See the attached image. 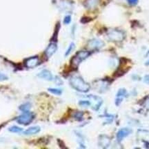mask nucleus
Returning a JSON list of instances; mask_svg holds the SVG:
<instances>
[{
    "label": "nucleus",
    "instance_id": "f257e3e1",
    "mask_svg": "<svg viewBox=\"0 0 149 149\" xmlns=\"http://www.w3.org/2000/svg\"><path fill=\"white\" fill-rule=\"evenodd\" d=\"M70 85L74 89L81 93L89 92L91 86L79 76H73L69 80Z\"/></svg>",
    "mask_w": 149,
    "mask_h": 149
},
{
    "label": "nucleus",
    "instance_id": "f03ea898",
    "mask_svg": "<svg viewBox=\"0 0 149 149\" xmlns=\"http://www.w3.org/2000/svg\"><path fill=\"white\" fill-rule=\"evenodd\" d=\"M90 55H91V52L89 51L82 50L78 52L77 54L72 57L71 61H70L72 66L74 68H77L82 61L86 59Z\"/></svg>",
    "mask_w": 149,
    "mask_h": 149
},
{
    "label": "nucleus",
    "instance_id": "7ed1b4c3",
    "mask_svg": "<svg viewBox=\"0 0 149 149\" xmlns=\"http://www.w3.org/2000/svg\"><path fill=\"white\" fill-rule=\"evenodd\" d=\"M34 118H35V115L32 113L26 111L23 113L22 115L17 118V122L20 125L27 126L33 121Z\"/></svg>",
    "mask_w": 149,
    "mask_h": 149
},
{
    "label": "nucleus",
    "instance_id": "20e7f679",
    "mask_svg": "<svg viewBox=\"0 0 149 149\" xmlns=\"http://www.w3.org/2000/svg\"><path fill=\"white\" fill-rule=\"evenodd\" d=\"M108 37L112 41L120 42L124 39L125 34L121 30H112L108 33Z\"/></svg>",
    "mask_w": 149,
    "mask_h": 149
},
{
    "label": "nucleus",
    "instance_id": "39448f33",
    "mask_svg": "<svg viewBox=\"0 0 149 149\" xmlns=\"http://www.w3.org/2000/svg\"><path fill=\"white\" fill-rule=\"evenodd\" d=\"M104 46V41L102 40L97 39H93L91 40L88 43V47L91 49H99L102 48Z\"/></svg>",
    "mask_w": 149,
    "mask_h": 149
},
{
    "label": "nucleus",
    "instance_id": "423d86ee",
    "mask_svg": "<svg viewBox=\"0 0 149 149\" xmlns=\"http://www.w3.org/2000/svg\"><path fill=\"white\" fill-rule=\"evenodd\" d=\"M25 66L28 69H32L35 68L39 64V58L38 56L30 57L25 61Z\"/></svg>",
    "mask_w": 149,
    "mask_h": 149
},
{
    "label": "nucleus",
    "instance_id": "0eeeda50",
    "mask_svg": "<svg viewBox=\"0 0 149 149\" xmlns=\"http://www.w3.org/2000/svg\"><path fill=\"white\" fill-rule=\"evenodd\" d=\"M131 133V129H128V128H123V129H120L117 133L116 137H117V139L119 142H121V141L123 140L124 138H126V137L129 136Z\"/></svg>",
    "mask_w": 149,
    "mask_h": 149
},
{
    "label": "nucleus",
    "instance_id": "6e6552de",
    "mask_svg": "<svg viewBox=\"0 0 149 149\" xmlns=\"http://www.w3.org/2000/svg\"><path fill=\"white\" fill-rule=\"evenodd\" d=\"M98 144L99 145V146L102 147V148H108V147L110 146V137L107 136L106 135H101L99 137Z\"/></svg>",
    "mask_w": 149,
    "mask_h": 149
},
{
    "label": "nucleus",
    "instance_id": "1a4fd4ad",
    "mask_svg": "<svg viewBox=\"0 0 149 149\" xmlns=\"http://www.w3.org/2000/svg\"><path fill=\"white\" fill-rule=\"evenodd\" d=\"M37 76L41 79L45 80V81H51L53 80V76L52 73L48 70H43L39 74H37Z\"/></svg>",
    "mask_w": 149,
    "mask_h": 149
},
{
    "label": "nucleus",
    "instance_id": "9d476101",
    "mask_svg": "<svg viewBox=\"0 0 149 149\" xmlns=\"http://www.w3.org/2000/svg\"><path fill=\"white\" fill-rule=\"evenodd\" d=\"M57 49V45L55 43H51L45 50V55L47 58H50L56 52Z\"/></svg>",
    "mask_w": 149,
    "mask_h": 149
},
{
    "label": "nucleus",
    "instance_id": "9b49d317",
    "mask_svg": "<svg viewBox=\"0 0 149 149\" xmlns=\"http://www.w3.org/2000/svg\"><path fill=\"white\" fill-rule=\"evenodd\" d=\"M126 94H127V90H126L125 89L122 88L119 89V91H118L117 93V95H116L117 99H116L115 100V104L117 105V106H119V105L121 104L122 100H123V98L125 96Z\"/></svg>",
    "mask_w": 149,
    "mask_h": 149
},
{
    "label": "nucleus",
    "instance_id": "f8f14e48",
    "mask_svg": "<svg viewBox=\"0 0 149 149\" xmlns=\"http://www.w3.org/2000/svg\"><path fill=\"white\" fill-rule=\"evenodd\" d=\"M41 131V128L39 126H34V127L28 128L26 131H24V134L26 135H35L37 133H39Z\"/></svg>",
    "mask_w": 149,
    "mask_h": 149
},
{
    "label": "nucleus",
    "instance_id": "ddd939ff",
    "mask_svg": "<svg viewBox=\"0 0 149 149\" xmlns=\"http://www.w3.org/2000/svg\"><path fill=\"white\" fill-rule=\"evenodd\" d=\"M99 0H86L84 3L85 7L88 9H93L97 7Z\"/></svg>",
    "mask_w": 149,
    "mask_h": 149
},
{
    "label": "nucleus",
    "instance_id": "4468645a",
    "mask_svg": "<svg viewBox=\"0 0 149 149\" xmlns=\"http://www.w3.org/2000/svg\"><path fill=\"white\" fill-rule=\"evenodd\" d=\"M31 108V104L30 102H26L22 104V105H20V110L22 111V112H26V111H29V110Z\"/></svg>",
    "mask_w": 149,
    "mask_h": 149
},
{
    "label": "nucleus",
    "instance_id": "2eb2a0df",
    "mask_svg": "<svg viewBox=\"0 0 149 149\" xmlns=\"http://www.w3.org/2000/svg\"><path fill=\"white\" fill-rule=\"evenodd\" d=\"M8 131L11 133H17L22 132V131H23V129L18 127V126H12V127H11L10 128H9Z\"/></svg>",
    "mask_w": 149,
    "mask_h": 149
},
{
    "label": "nucleus",
    "instance_id": "dca6fc26",
    "mask_svg": "<svg viewBox=\"0 0 149 149\" xmlns=\"http://www.w3.org/2000/svg\"><path fill=\"white\" fill-rule=\"evenodd\" d=\"M48 91L49 92L52 93L53 94L57 95H60L62 93V89H57V88H48Z\"/></svg>",
    "mask_w": 149,
    "mask_h": 149
},
{
    "label": "nucleus",
    "instance_id": "f3484780",
    "mask_svg": "<svg viewBox=\"0 0 149 149\" xmlns=\"http://www.w3.org/2000/svg\"><path fill=\"white\" fill-rule=\"evenodd\" d=\"M83 116H84L83 112L77 111V112L74 113V115H73V118L76 120H78V121H82V120H83Z\"/></svg>",
    "mask_w": 149,
    "mask_h": 149
},
{
    "label": "nucleus",
    "instance_id": "a211bd4d",
    "mask_svg": "<svg viewBox=\"0 0 149 149\" xmlns=\"http://www.w3.org/2000/svg\"><path fill=\"white\" fill-rule=\"evenodd\" d=\"M74 48V43H71L70 44L69 46H68L67 50H66V53H65V56H68V55H69L70 53L72 52V51L73 50Z\"/></svg>",
    "mask_w": 149,
    "mask_h": 149
},
{
    "label": "nucleus",
    "instance_id": "6ab92c4d",
    "mask_svg": "<svg viewBox=\"0 0 149 149\" xmlns=\"http://www.w3.org/2000/svg\"><path fill=\"white\" fill-rule=\"evenodd\" d=\"M70 22H71V17H70V15H66V16L64 17V24H69Z\"/></svg>",
    "mask_w": 149,
    "mask_h": 149
},
{
    "label": "nucleus",
    "instance_id": "aec40b11",
    "mask_svg": "<svg viewBox=\"0 0 149 149\" xmlns=\"http://www.w3.org/2000/svg\"><path fill=\"white\" fill-rule=\"evenodd\" d=\"M79 104L81 105V106L87 107L91 105V102H90V101H88V100H82V101H79Z\"/></svg>",
    "mask_w": 149,
    "mask_h": 149
},
{
    "label": "nucleus",
    "instance_id": "412c9836",
    "mask_svg": "<svg viewBox=\"0 0 149 149\" xmlns=\"http://www.w3.org/2000/svg\"><path fill=\"white\" fill-rule=\"evenodd\" d=\"M8 79V77L5 74L1 73V72H0V81H6Z\"/></svg>",
    "mask_w": 149,
    "mask_h": 149
},
{
    "label": "nucleus",
    "instance_id": "4be33fe9",
    "mask_svg": "<svg viewBox=\"0 0 149 149\" xmlns=\"http://www.w3.org/2000/svg\"><path fill=\"white\" fill-rule=\"evenodd\" d=\"M127 1L131 6H135L138 3V0H127Z\"/></svg>",
    "mask_w": 149,
    "mask_h": 149
},
{
    "label": "nucleus",
    "instance_id": "5701e85b",
    "mask_svg": "<svg viewBox=\"0 0 149 149\" xmlns=\"http://www.w3.org/2000/svg\"><path fill=\"white\" fill-rule=\"evenodd\" d=\"M144 83H146V85H149V74L146 75L144 77Z\"/></svg>",
    "mask_w": 149,
    "mask_h": 149
},
{
    "label": "nucleus",
    "instance_id": "b1692460",
    "mask_svg": "<svg viewBox=\"0 0 149 149\" xmlns=\"http://www.w3.org/2000/svg\"><path fill=\"white\" fill-rule=\"evenodd\" d=\"M144 146L146 148H149V142H144Z\"/></svg>",
    "mask_w": 149,
    "mask_h": 149
},
{
    "label": "nucleus",
    "instance_id": "393cba45",
    "mask_svg": "<svg viewBox=\"0 0 149 149\" xmlns=\"http://www.w3.org/2000/svg\"><path fill=\"white\" fill-rule=\"evenodd\" d=\"M145 65H147V66H148L149 65V61H147V62H146V63H145Z\"/></svg>",
    "mask_w": 149,
    "mask_h": 149
},
{
    "label": "nucleus",
    "instance_id": "a878e982",
    "mask_svg": "<svg viewBox=\"0 0 149 149\" xmlns=\"http://www.w3.org/2000/svg\"><path fill=\"white\" fill-rule=\"evenodd\" d=\"M146 56H149V50L148 51V52L146 53Z\"/></svg>",
    "mask_w": 149,
    "mask_h": 149
}]
</instances>
